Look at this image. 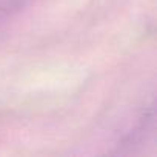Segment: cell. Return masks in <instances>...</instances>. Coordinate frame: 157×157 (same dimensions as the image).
<instances>
[{
	"mask_svg": "<svg viewBox=\"0 0 157 157\" xmlns=\"http://www.w3.org/2000/svg\"><path fill=\"white\" fill-rule=\"evenodd\" d=\"M17 6V0H0V23Z\"/></svg>",
	"mask_w": 157,
	"mask_h": 157,
	"instance_id": "cell-1",
	"label": "cell"
}]
</instances>
